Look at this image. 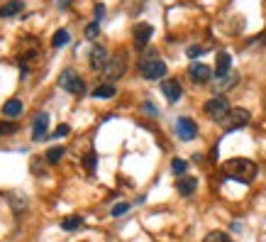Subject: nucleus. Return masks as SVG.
<instances>
[{
  "label": "nucleus",
  "instance_id": "7ed1b4c3",
  "mask_svg": "<svg viewBox=\"0 0 266 242\" xmlns=\"http://www.w3.org/2000/svg\"><path fill=\"white\" fill-rule=\"evenodd\" d=\"M249 120H252V115L247 108H232L230 113L225 115V120L220 123L225 128V132H235V130H242L249 125Z\"/></svg>",
  "mask_w": 266,
  "mask_h": 242
},
{
  "label": "nucleus",
  "instance_id": "39448f33",
  "mask_svg": "<svg viewBox=\"0 0 266 242\" xmlns=\"http://www.w3.org/2000/svg\"><path fill=\"white\" fill-rule=\"evenodd\" d=\"M125 71H127V54H125V52H120V54L110 57L108 66L103 69V76H105V81H108V84H112V81L122 78Z\"/></svg>",
  "mask_w": 266,
  "mask_h": 242
},
{
  "label": "nucleus",
  "instance_id": "7c9ffc66",
  "mask_svg": "<svg viewBox=\"0 0 266 242\" xmlns=\"http://www.w3.org/2000/svg\"><path fill=\"white\" fill-rule=\"evenodd\" d=\"M103 17H105V5H103V3H98V5H96V22H100Z\"/></svg>",
  "mask_w": 266,
  "mask_h": 242
},
{
  "label": "nucleus",
  "instance_id": "c85d7f7f",
  "mask_svg": "<svg viewBox=\"0 0 266 242\" xmlns=\"http://www.w3.org/2000/svg\"><path fill=\"white\" fill-rule=\"evenodd\" d=\"M205 52H208V49H205V47H200V44H193V47H188V49H186V54H188L191 59L200 57V54H205Z\"/></svg>",
  "mask_w": 266,
  "mask_h": 242
},
{
  "label": "nucleus",
  "instance_id": "f03ea898",
  "mask_svg": "<svg viewBox=\"0 0 266 242\" xmlns=\"http://www.w3.org/2000/svg\"><path fill=\"white\" fill-rule=\"evenodd\" d=\"M140 73L147 81H156V78H164L166 76V64L156 57L154 49H147L144 57L140 59Z\"/></svg>",
  "mask_w": 266,
  "mask_h": 242
},
{
  "label": "nucleus",
  "instance_id": "a211bd4d",
  "mask_svg": "<svg viewBox=\"0 0 266 242\" xmlns=\"http://www.w3.org/2000/svg\"><path fill=\"white\" fill-rule=\"evenodd\" d=\"M20 10H25V3H22V0H8V3L0 8V17H13V15H17Z\"/></svg>",
  "mask_w": 266,
  "mask_h": 242
},
{
  "label": "nucleus",
  "instance_id": "ddd939ff",
  "mask_svg": "<svg viewBox=\"0 0 266 242\" xmlns=\"http://www.w3.org/2000/svg\"><path fill=\"white\" fill-rule=\"evenodd\" d=\"M188 76H191L196 84H208L210 76H212V69L210 66H205V64H200V61H196V64L188 66Z\"/></svg>",
  "mask_w": 266,
  "mask_h": 242
},
{
  "label": "nucleus",
  "instance_id": "9b49d317",
  "mask_svg": "<svg viewBox=\"0 0 266 242\" xmlns=\"http://www.w3.org/2000/svg\"><path fill=\"white\" fill-rule=\"evenodd\" d=\"M47 128H49V113H37L32 117V140L34 142H42L44 137L49 135Z\"/></svg>",
  "mask_w": 266,
  "mask_h": 242
},
{
  "label": "nucleus",
  "instance_id": "6e6552de",
  "mask_svg": "<svg viewBox=\"0 0 266 242\" xmlns=\"http://www.w3.org/2000/svg\"><path fill=\"white\" fill-rule=\"evenodd\" d=\"M176 135H179V140H183V142L196 140L198 137L196 120H191V117H179V120H176Z\"/></svg>",
  "mask_w": 266,
  "mask_h": 242
},
{
  "label": "nucleus",
  "instance_id": "bb28decb",
  "mask_svg": "<svg viewBox=\"0 0 266 242\" xmlns=\"http://www.w3.org/2000/svg\"><path fill=\"white\" fill-rule=\"evenodd\" d=\"M20 130L17 123H0V135H15Z\"/></svg>",
  "mask_w": 266,
  "mask_h": 242
},
{
  "label": "nucleus",
  "instance_id": "cd10ccee",
  "mask_svg": "<svg viewBox=\"0 0 266 242\" xmlns=\"http://www.w3.org/2000/svg\"><path fill=\"white\" fill-rule=\"evenodd\" d=\"M98 32H100V22L93 20V22L85 27V37H88V39H96V37H98Z\"/></svg>",
  "mask_w": 266,
  "mask_h": 242
},
{
  "label": "nucleus",
  "instance_id": "473e14b6",
  "mask_svg": "<svg viewBox=\"0 0 266 242\" xmlns=\"http://www.w3.org/2000/svg\"><path fill=\"white\" fill-rule=\"evenodd\" d=\"M71 0H59V3H56V5H59V10H64V8H66V5H69Z\"/></svg>",
  "mask_w": 266,
  "mask_h": 242
},
{
  "label": "nucleus",
  "instance_id": "6ab92c4d",
  "mask_svg": "<svg viewBox=\"0 0 266 242\" xmlns=\"http://www.w3.org/2000/svg\"><path fill=\"white\" fill-rule=\"evenodd\" d=\"M117 93V88L112 84H100L98 88H93V98H112Z\"/></svg>",
  "mask_w": 266,
  "mask_h": 242
},
{
  "label": "nucleus",
  "instance_id": "f3484780",
  "mask_svg": "<svg viewBox=\"0 0 266 242\" xmlns=\"http://www.w3.org/2000/svg\"><path fill=\"white\" fill-rule=\"evenodd\" d=\"M22 110H25V105H22L20 98H10L3 103V115L5 117H17V115H22Z\"/></svg>",
  "mask_w": 266,
  "mask_h": 242
},
{
  "label": "nucleus",
  "instance_id": "9d476101",
  "mask_svg": "<svg viewBox=\"0 0 266 242\" xmlns=\"http://www.w3.org/2000/svg\"><path fill=\"white\" fill-rule=\"evenodd\" d=\"M108 61H110V54H108V49H105L103 44H96V47L91 49V57H88V64H91V69H93V71H103V69L108 66Z\"/></svg>",
  "mask_w": 266,
  "mask_h": 242
},
{
  "label": "nucleus",
  "instance_id": "c756f323",
  "mask_svg": "<svg viewBox=\"0 0 266 242\" xmlns=\"http://www.w3.org/2000/svg\"><path fill=\"white\" fill-rule=\"evenodd\" d=\"M69 132H71V125H66V123H64V125H59V130L54 132V137H66Z\"/></svg>",
  "mask_w": 266,
  "mask_h": 242
},
{
  "label": "nucleus",
  "instance_id": "393cba45",
  "mask_svg": "<svg viewBox=\"0 0 266 242\" xmlns=\"http://www.w3.org/2000/svg\"><path fill=\"white\" fill-rule=\"evenodd\" d=\"M186 169H188V162H186V159H173V162H171V171H173V174H176V176H183V174H186Z\"/></svg>",
  "mask_w": 266,
  "mask_h": 242
},
{
  "label": "nucleus",
  "instance_id": "0eeeda50",
  "mask_svg": "<svg viewBox=\"0 0 266 242\" xmlns=\"http://www.w3.org/2000/svg\"><path fill=\"white\" fill-rule=\"evenodd\" d=\"M39 49H42V44L37 37H25L22 44H20V66H22V73H27V61L39 54Z\"/></svg>",
  "mask_w": 266,
  "mask_h": 242
},
{
  "label": "nucleus",
  "instance_id": "f8f14e48",
  "mask_svg": "<svg viewBox=\"0 0 266 242\" xmlns=\"http://www.w3.org/2000/svg\"><path fill=\"white\" fill-rule=\"evenodd\" d=\"M161 93L168 103H179V98L183 96V88L179 84V78H164L161 81Z\"/></svg>",
  "mask_w": 266,
  "mask_h": 242
},
{
  "label": "nucleus",
  "instance_id": "423d86ee",
  "mask_svg": "<svg viewBox=\"0 0 266 242\" xmlns=\"http://www.w3.org/2000/svg\"><path fill=\"white\" fill-rule=\"evenodd\" d=\"M59 86L66 88L73 96H83L85 93V84H83V78L76 73V69H66V71L61 73V76H59Z\"/></svg>",
  "mask_w": 266,
  "mask_h": 242
},
{
  "label": "nucleus",
  "instance_id": "20e7f679",
  "mask_svg": "<svg viewBox=\"0 0 266 242\" xmlns=\"http://www.w3.org/2000/svg\"><path fill=\"white\" fill-rule=\"evenodd\" d=\"M232 108H230V103H227V98L225 96H212L205 105H203V113L208 115L210 120H215V123H223L225 115L230 113Z\"/></svg>",
  "mask_w": 266,
  "mask_h": 242
},
{
  "label": "nucleus",
  "instance_id": "aec40b11",
  "mask_svg": "<svg viewBox=\"0 0 266 242\" xmlns=\"http://www.w3.org/2000/svg\"><path fill=\"white\" fill-rule=\"evenodd\" d=\"M81 225H83V218H81V215H69V218L61 220V230H66V232L81 228Z\"/></svg>",
  "mask_w": 266,
  "mask_h": 242
},
{
  "label": "nucleus",
  "instance_id": "2eb2a0df",
  "mask_svg": "<svg viewBox=\"0 0 266 242\" xmlns=\"http://www.w3.org/2000/svg\"><path fill=\"white\" fill-rule=\"evenodd\" d=\"M230 71H232V57L227 52H217V59H215V73H217V78L227 76Z\"/></svg>",
  "mask_w": 266,
  "mask_h": 242
},
{
  "label": "nucleus",
  "instance_id": "f257e3e1",
  "mask_svg": "<svg viewBox=\"0 0 266 242\" xmlns=\"http://www.w3.org/2000/svg\"><path fill=\"white\" fill-rule=\"evenodd\" d=\"M256 171L259 167L254 164L252 159L247 157H235V159H227L223 164V174L227 179H232V181H239V184H252L254 179H256Z\"/></svg>",
  "mask_w": 266,
  "mask_h": 242
},
{
  "label": "nucleus",
  "instance_id": "b1692460",
  "mask_svg": "<svg viewBox=\"0 0 266 242\" xmlns=\"http://www.w3.org/2000/svg\"><path fill=\"white\" fill-rule=\"evenodd\" d=\"M96 164H98V154H96V149H91V152L83 157L85 171H88V174H93V171H96Z\"/></svg>",
  "mask_w": 266,
  "mask_h": 242
},
{
  "label": "nucleus",
  "instance_id": "2f4dec72",
  "mask_svg": "<svg viewBox=\"0 0 266 242\" xmlns=\"http://www.w3.org/2000/svg\"><path fill=\"white\" fill-rule=\"evenodd\" d=\"M144 113H147V115H159V113H156V108L152 105V103H144Z\"/></svg>",
  "mask_w": 266,
  "mask_h": 242
},
{
  "label": "nucleus",
  "instance_id": "1a4fd4ad",
  "mask_svg": "<svg viewBox=\"0 0 266 242\" xmlns=\"http://www.w3.org/2000/svg\"><path fill=\"white\" fill-rule=\"evenodd\" d=\"M152 34H154V27L149 25V22H137L135 27H132V39H135V47L137 49H144L149 39H152Z\"/></svg>",
  "mask_w": 266,
  "mask_h": 242
},
{
  "label": "nucleus",
  "instance_id": "4be33fe9",
  "mask_svg": "<svg viewBox=\"0 0 266 242\" xmlns=\"http://www.w3.org/2000/svg\"><path fill=\"white\" fill-rule=\"evenodd\" d=\"M203 242H232V237H230L227 232H223V230H210V232L203 237Z\"/></svg>",
  "mask_w": 266,
  "mask_h": 242
},
{
  "label": "nucleus",
  "instance_id": "dca6fc26",
  "mask_svg": "<svg viewBox=\"0 0 266 242\" xmlns=\"http://www.w3.org/2000/svg\"><path fill=\"white\" fill-rule=\"evenodd\" d=\"M198 188V179L196 176H181L179 181H176V191L181 193V196H193Z\"/></svg>",
  "mask_w": 266,
  "mask_h": 242
},
{
  "label": "nucleus",
  "instance_id": "412c9836",
  "mask_svg": "<svg viewBox=\"0 0 266 242\" xmlns=\"http://www.w3.org/2000/svg\"><path fill=\"white\" fill-rule=\"evenodd\" d=\"M69 39H71L69 29H56V32H54V37H52V47H54V49H59V47L69 44Z\"/></svg>",
  "mask_w": 266,
  "mask_h": 242
},
{
  "label": "nucleus",
  "instance_id": "72a5a7b5",
  "mask_svg": "<svg viewBox=\"0 0 266 242\" xmlns=\"http://www.w3.org/2000/svg\"><path fill=\"white\" fill-rule=\"evenodd\" d=\"M259 42H261V44H264V47H266V29H264V34L259 37Z\"/></svg>",
  "mask_w": 266,
  "mask_h": 242
},
{
  "label": "nucleus",
  "instance_id": "4468645a",
  "mask_svg": "<svg viewBox=\"0 0 266 242\" xmlns=\"http://www.w3.org/2000/svg\"><path fill=\"white\" fill-rule=\"evenodd\" d=\"M237 84H239V73L237 71H230L227 76L217 78V84H215V96H223L225 91H232Z\"/></svg>",
  "mask_w": 266,
  "mask_h": 242
},
{
  "label": "nucleus",
  "instance_id": "a878e982",
  "mask_svg": "<svg viewBox=\"0 0 266 242\" xmlns=\"http://www.w3.org/2000/svg\"><path fill=\"white\" fill-rule=\"evenodd\" d=\"M127 211H129V203H127V200H120V203H115V206H112L110 213L115 215V218H120V215H125Z\"/></svg>",
  "mask_w": 266,
  "mask_h": 242
},
{
  "label": "nucleus",
  "instance_id": "5701e85b",
  "mask_svg": "<svg viewBox=\"0 0 266 242\" xmlns=\"http://www.w3.org/2000/svg\"><path fill=\"white\" fill-rule=\"evenodd\" d=\"M64 154H66V149H64V147H52V149L44 154V159H47V164H56V162L64 157Z\"/></svg>",
  "mask_w": 266,
  "mask_h": 242
}]
</instances>
